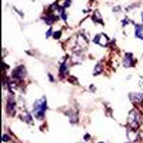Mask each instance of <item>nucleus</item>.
I'll use <instances>...</instances> for the list:
<instances>
[{"label": "nucleus", "instance_id": "7", "mask_svg": "<svg viewBox=\"0 0 143 143\" xmlns=\"http://www.w3.org/2000/svg\"><path fill=\"white\" fill-rule=\"evenodd\" d=\"M50 32H51V29H49V31H48V32H47V36H49V35H50Z\"/></svg>", "mask_w": 143, "mask_h": 143}, {"label": "nucleus", "instance_id": "6", "mask_svg": "<svg viewBox=\"0 0 143 143\" xmlns=\"http://www.w3.org/2000/svg\"><path fill=\"white\" fill-rule=\"evenodd\" d=\"M140 86L142 87V88H143V77L141 79L140 81Z\"/></svg>", "mask_w": 143, "mask_h": 143}, {"label": "nucleus", "instance_id": "1", "mask_svg": "<svg viewBox=\"0 0 143 143\" xmlns=\"http://www.w3.org/2000/svg\"><path fill=\"white\" fill-rule=\"evenodd\" d=\"M46 109V102L45 101L40 102L38 106H35V113L37 117L41 116L44 114V110Z\"/></svg>", "mask_w": 143, "mask_h": 143}, {"label": "nucleus", "instance_id": "8", "mask_svg": "<svg viewBox=\"0 0 143 143\" xmlns=\"http://www.w3.org/2000/svg\"><path fill=\"white\" fill-rule=\"evenodd\" d=\"M99 143H103V142H99Z\"/></svg>", "mask_w": 143, "mask_h": 143}, {"label": "nucleus", "instance_id": "4", "mask_svg": "<svg viewBox=\"0 0 143 143\" xmlns=\"http://www.w3.org/2000/svg\"><path fill=\"white\" fill-rule=\"evenodd\" d=\"M2 140H3V141H8L9 140H10V137H8L7 135H4L3 136Z\"/></svg>", "mask_w": 143, "mask_h": 143}, {"label": "nucleus", "instance_id": "5", "mask_svg": "<svg viewBox=\"0 0 143 143\" xmlns=\"http://www.w3.org/2000/svg\"><path fill=\"white\" fill-rule=\"evenodd\" d=\"M61 35V33L59 32V34H57V32H56L55 34H54V38H59V36H60Z\"/></svg>", "mask_w": 143, "mask_h": 143}, {"label": "nucleus", "instance_id": "2", "mask_svg": "<svg viewBox=\"0 0 143 143\" xmlns=\"http://www.w3.org/2000/svg\"><path fill=\"white\" fill-rule=\"evenodd\" d=\"M129 122L130 124H132V127L134 126V124L137 126V115L135 112H132L130 114V116L129 117Z\"/></svg>", "mask_w": 143, "mask_h": 143}, {"label": "nucleus", "instance_id": "3", "mask_svg": "<svg viewBox=\"0 0 143 143\" xmlns=\"http://www.w3.org/2000/svg\"><path fill=\"white\" fill-rule=\"evenodd\" d=\"M132 101L136 102H140L143 99L142 94H132Z\"/></svg>", "mask_w": 143, "mask_h": 143}]
</instances>
